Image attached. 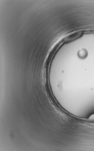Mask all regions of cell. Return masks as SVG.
Listing matches in <instances>:
<instances>
[{
    "instance_id": "6da1fadb",
    "label": "cell",
    "mask_w": 94,
    "mask_h": 151,
    "mask_svg": "<svg viewBox=\"0 0 94 151\" xmlns=\"http://www.w3.org/2000/svg\"><path fill=\"white\" fill-rule=\"evenodd\" d=\"M83 32L81 31L75 32L68 35L65 40V42H70L76 40L81 37L83 35Z\"/></svg>"
},
{
    "instance_id": "7a4b0ae2",
    "label": "cell",
    "mask_w": 94,
    "mask_h": 151,
    "mask_svg": "<svg viewBox=\"0 0 94 151\" xmlns=\"http://www.w3.org/2000/svg\"><path fill=\"white\" fill-rule=\"evenodd\" d=\"M78 55L80 58L82 59H84L87 56L88 52L86 49H83L79 51Z\"/></svg>"
},
{
    "instance_id": "3957f363",
    "label": "cell",
    "mask_w": 94,
    "mask_h": 151,
    "mask_svg": "<svg viewBox=\"0 0 94 151\" xmlns=\"http://www.w3.org/2000/svg\"><path fill=\"white\" fill-rule=\"evenodd\" d=\"M88 120L90 122H94V114L91 116L88 119Z\"/></svg>"
}]
</instances>
